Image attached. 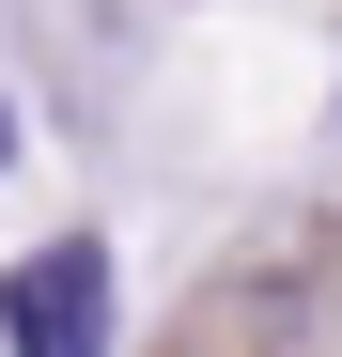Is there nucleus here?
<instances>
[{
    "label": "nucleus",
    "instance_id": "obj_1",
    "mask_svg": "<svg viewBox=\"0 0 342 357\" xmlns=\"http://www.w3.org/2000/svg\"><path fill=\"white\" fill-rule=\"evenodd\" d=\"M0 342L16 357H109V249L63 233V249H31L0 280Z\"/></svg>",
    "mask_w": 342,
    "mask_h": 357
},
{
    "label": "nucleus",
    "instance_id": "obj_2",
    "mask_svg": "<svg viewBox=\"0 0 342 357\" xmlns=\"http://www.w3.org/2000/svg\"><path fill=\"white\" fill-rule=\"evenodd\" d=\"M0 155H16V109H0Z\"/></svg>",
    "mask_w": 342,
    "mask_h": 357
}]
</instances>
